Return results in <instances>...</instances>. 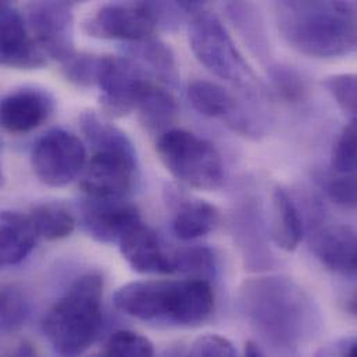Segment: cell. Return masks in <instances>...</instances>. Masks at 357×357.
<instances>
[{
    "label": "cell",
    "instance_id": "23",
    "mask_svg": "<svg viewBox=\"0 0 357 357\" xmlns=\"http://www.w3.org/2000/svg\"><path fill=\"white\" fill-rule=\"evenodd\" d=\"M79 127L91 148L95 152H117L137 156L135 146L124 131L102 120L95 112H84L79 117Z\"/></svg>",
    "mask_w": 357,
    "mask_h": 357
},
{
    "label": "cell",
    "instance_id": "17",
    "mask_svg": "<svg viewBox=\"0 0 357 357\" xmlns=\"http://www.w3.org/2000/svg\"><path fill=\"white\" fill-rule=\"evenodd\" d=\"M312 249L328 270L357 277V232L344 225H316L312 232Z\"/></svg>",
    "mask_w": 357,
    "mask_h": 357
},
{
    "label": "cell",
    "instance_id": "15",
    "mask_svg": "<svg viewBox=\"0 0 357 357\" xmlns=\"http://www.w3.org/2000/svg\"><path fill=\"white\" fill-rule=\"evenodd\" d=\"M188 98L192 107L208 119H221L235 131L245 135H256L257 124L248 116L238 100L221 85L204 79L193 81L188 88Z\"/></svg>",
    "mask_w": 357,
    "mask_h": 357
},
{
    "label": "cell",
    "instance_id": "26",
    "mask_svg": "<svg viewBox=\"0 0 357 357\" xmlns=\"http://www.w3.org/2000/svg\"><path fill=\"white\" fill-rule=\"evenodd\" d=\"M174 273H181L189 278L206 280L215 268L214 253L206 246H192L173 252Z\"/></svg>",
    "mask_w": 357,
    "mask_h": 357
},
{
    "label": "cell",
    "instance_id": "20",
    "mask_svg": "<svg viewBox=\"0 0 357 357\" xmlns=\"http://www.w3.org/2000/svg\"><path fill=\"white\" fill-rule=\"evenodd\" d=\"M38 234L29 215L4 210L0 217V263L15 266L32 252Z\"/></svg>",
    "mask_w": 357,
    "mask_h": 357
},
{
    "label": "cell",
    "instance_id": "28",
    "mask_svg": "<svg viewBox=\"0 0 357 357\" xmlns=\"http://www.w3.org/2000/svg\"><path fill=\"white\" fill-rule=\"evenodd\" d=\"M323 85L348 120L357 123V73L327 77Z\"/></svg>",
    "mask_w": 357,
    "mask_h": 357
},
{
    "label": "cell",
    "instance_id": "31",
    "mask_svg": "<svg viewBox=\"0 0 357 357\" xmlns=\"http://www.w3.org/2000/svg\"><path fill=\"white\" fill-rule=\"evenodd\" d=\"M270 81L275 92L287 102H301L306 95V82L303 77L289 66H275L268 71Z\"/></svg>",
    "mask_w": 357,
    "mask_h": 357
},
{
    "label": "cell",
    "instance_id": "29",
    "mask_svg": "<svg viewBox=\"0 0 357 357\" xmlns=\"http://www.w3.org/2000/svg\"><path fill=\"white\" fill-rule=\"evenodd\" d=\"M105 357H155L153 344L144 335L121 330L114 333L105 349Z\"/></svg>",
    "mask_w": 357,
    "mask_h": 357
},
{
    "label": "cell",
    "instance_id": "7",
    "mask_svg": "<svg viewBox=\"0 0 357 357\" xmlns=\"http://www.w3.org/2000/svg\"><path fill=\"white\" fill-rule=\"evenodd\" d=\"M31 165L42 183L61 188L84 172L86 151L78 137L56 128L36 141L31 153Z\"/></svg>",
    "mask_w": 357,
    "mask_h": 357
},
{
    "label": "cell",
    "instance_id": "16",
    "mask_svg": "<svg viewBox=\"0 0 357 357\" xmlns=\"http://www.w3.org/2000/svg\"><path fill=\"white\" fill-rule=\"evenodd\" d=\"M120 252L130 267L141 274L174 273L173 252H169L158 234L142 221L119 242Z\"/></svg>",
    "mask_w": 357,
    "mask_h": 357
},
{
    "label": "cell",
    "instance_id": "32",
    "mask_svg": "<svg viewBox=\"0 0 357 357\" xmlns=\"http://www.w3.org/2000/svg\"><path fill=\"white\" fill-rule=\"evenodd\" d=\"M1 330L4 333L17 330L26 316V302L20 289L13 285H6L0 296Z\"/></svg>",
    "mask_w": 357,
    "mask_h": 357
},
{
    "label": "cell",
    "instance_id": "8",
    "mask_svg": "<svg viewBox=\"0 0 357 357\" xmlns=\"http://www.w3.org/2000/svg\"><path fill=\"white\" fill-rule=\"evenodd\" d=\"M159 22L152 1L109 3L84 22V31L98 39L138 42L152 38Z\"/></svg>",
    "mask_w": 357,
    "mask_h": 357
},
{
    "label": "cell",
    "instance_id": "27",
    "mask_svg": "<svg viewBox=\"0 0 357 357\" xmlns=\"http://www.w3.org/2000/svg\"><path fill=\"white\" fill-rule=\"evenodd\" d=\"M105 56L91 53H77L73 59L63 64V74L66 79L75 86L89 88L98 85Z\"/></svg>",
    "mask_w": 357,
    "mask_h": 357
},
{
    "label": "cell",
    "instance_id": "11",
    "mask_svg": "<svg viewBox=\"0 0 357 357\" xmlns=\"http://www.w3.org/2000/svg\"><path fill=\"white\" fill-rule=\"evenodd\" d=\"M137 166V156L95 152L84 170L81 189L89 199H124L132 188Z\"/></svg>",
    "mask_w": 357,
    "mask_h": 357
},
{
    "label": "cell",
    "instance_id": "1",
    "mask_svg": "<svg viewBox=\"0 0 357 357\" xmlns=\"http://www.w3.org/2000/svg\"><path fill=\"white\" fill-rule=\"evenodd\" d=\"M238 306L261 335L281 348H298L320 326V312L310 295L280 275L245 281L238 292Z\"/></svg>",
    "mask_w": 357,
    "mask_h": 357
},
{
    "label": "cell",
    "instance_id": "6",
    "mask_svg": "<svg viewBox=\"0 0 357 357\" xmlns=\"http://www.w3.org/2000/svg\"><path fill=\"white\" fill-rule=\"evenodd\" d=\"M189 43L197 60L218 78L239 86H253L256 77L236 49L221 20L203 3L190 15Z\"/></svg>",
    "mask_w": 357,
    "mask_h": 357
},
{
    "label": "cell",
    "instance_id": "36",
    "mask_svg": "<svg viewBox=\"0 0 357 357\" xmlns=\"http://www.w3.org/2000/svg\"><path fill=\"white\" fill-rule=\"evenodd\" d=\"M11 357H39L36 349L33 348L32 344H29L28 341H22L17 349L14 351V355Z\"/></svg>",
    "mask_w": 357,
    "mask_h": 357
},
{
    "label": "cell",
    "instance_id": "37",
    "mask_svg": "<svg viewBox=\"0 0 357 357\" xmlns=\"http://www.w3.org/2000/svg\"><path fill=\"white\" fill-rule=\"evenodd\" d=\"M243 357H266L264 354L261 352V349L252 341H249L246 344V348H245V356Z\"/></svg>",
    "mask_w": 357,
    "mask_h": 357
},
{
    "label": "cell",
    "instance_id": "33",
    "mask_svg": "<svg viewBox=\"0 0 357 357\" xmlns=\"http://www.w3.org/2000/svg\"><path fill=\"white\" fill-rule=\"evenodd\" d=\"M324 190L335 204L357 207V177L355 174H338L324 181Z\"/></svg>",
    "mask_w": 357,
    "mask_h": 357
},
{
    "label": "cell",
    "instance_id": "39",
    "mask_svg": "<svg viewBox=\"0 0 357 357\" xmlns=\"http://www.w3.org/2000/svg\"><path fill=\"white\" fill-rule=\"evenodd\" d=\"M88 357H105V355H91V356Z\"/></svg>",
    "mask_w": 357,
    "mask_h": 357
},
{
    "label": "cell",
    "instance_id": "9",
    "mask_svg": "<svg viewBox=\"0 0 357 357\" xmlns=\"http://www.w3.org/2000/svg\"><path fill=\"white\" fill-rule=\"evenodd\" d=\"M152 78L130 57L105 56L98 81L99 102L103 113L110 119H121L137 110L138 100Z\"/></svg>",
    "mask_w": 357,
    "mask_h": 357
},
{
    "label": "cell",
    "instance_id": "25",
    "mask_svg": "<svg viewBox=\"0 0 357 357\" xmlns=\"http://www.w3.org/2000/svg\"><path fill=\"white\" fill-rule=\"evenodd\" d=\"M227 10L236 24L242 35L250 47L259 54L261 59L267 56V39L263 31V22L256 8L249 3H229L227 4Z\"/></svg>",
    "mask_w": 357,
    "mask_h": 357
},
{
    "label": "cell",
    "instance_id": "5",
    "mask_svg": "<svg viewBox=\"0 0 357 357\" xmlns=\"http://www.w3.org/2000/svg\"><path fill=\"white\" fill-rule=\"evenodd\" d=\"M156 152L169 173L183 185L214 190L224 182V163L218 151L189 131L174 128L162 134Z\"/></svg>",
    "mask_w": 357,
    "mask_h": 357
},
{
    "label": "cell",
    "instance_id": "10",
    "mask_svg": "<svg viewBox=\"0 0 357 357\" xmlns=\"http://www.w3.org/2000/svg\"><path fill=\"white\" fill-rule=\"evenodd\" d=\"M26 20L35 42L46 56L64 64L77 54L73 3L32 1L26 6Z\"/></svg>",
    "mask_w": 357,
    "mask_h": 357
},
{
    "label": "cell",
    "instance_id": "3",
    "mask_svg": "<svg viewBox=\"0 0 357 357\" xmlns=\"http://www.w3.org/2000/svg\"><path fill=\"white\" fill-rule=\"evenodd\" d=\"M116 307L142 321H167L197 326L214 312V291L207 280H152L130 282L119 288Z\"/></svg>",
    "mask_w": 357,
    "mask_h": 357
},
{
    "label": "cell",
    "instance_id": "34",
    "mask_svg": "<svg viewBox=\"0 0 357 357\" xmlns=\"http://www.w3.org/2000/svg\"><path fill=\"white\" fill-rule=\"evenodd\" d=\"M188 357H238V354L227 338L206 334L192 344Z\"/></svg>",
    "mask_w": 357,
    "mask_h": 357
},
{
    "label": "cell",
    "instance_id": "24",
    "mask_svg": "<svg viewBox=\"0 0 357 357\" xmlns=\"http://www.w3.org/2000/svg\"><path fill=\"white\" fill-rule=\"evenodd\" d=\"M38 236L46 241H59L70 236L75 229L74 215L54 203L39 204L29 214Z\"/></svg>",
    "mask_w": 357,
    "mask_h": 357
},
{
    "label": "cell",
    "instance_id": "30",
    "mask_svg": "<svg viewBox=\"0 0 357 357\" xmlns=\"http://www.w3.org/2000/svg\"><path fill=\"white\" fill-rule=\"evenodd\" d=\"M331 166L338 174L357 173V123L349 121L338 135L331 155Z\"/></svg>",
    "mask_w": 357,
    "mask_h": 357
},
{
    "label": "cell",
    "instance_id": "14",
    "mask_svg": "<svg viewBox=\"0 0 357 357\" xmlns=\"http://www.w3.org/2000/svg\"><path fill=\"white\" fill-rule=\"evenodd\" d=\"M82 220L88 234L102 243L120 242L132 227L142 221L138 208L124 199L102 200L89 197L82 206Z\"/></svg>",
    "mask_w": 357,
    "mask_h": 357
},
{
    "label": "cell",
    "instance_id": "35",
    "mask_svg": "<svg viewBox=\"0 0 357 357\" xmlns=\"http://www.w3.org/2000/svg\"><path fill=\"white\" fill-rule=\"evenodd\" d=\"M316 357H357V337H347L321 348Z\"/></svg>",
    "mask_w": 357,
    "mask_h": 357
},
{
    "label": "cell",
    "instance_id": "12",
    "mask_svg": "<svg viewBox=\"0 0 357 357\" xmlns=\"http://www.w3.org/2000/svg\"><path fill=\"white\" fill-rule=\"evenodd\" d=\"M1 50L0 61L6 67L33 70L46 64V54L28 33L21 11L11 3L0 4Z\"/></svg>",
    "mask_w": 357,
    "mask_h": 357
},
{
    "label": "cell",
    "instance_id": "19",
    "mask_svg": "<svg viewBox=\"0 0 357 357\" xmlns=\"http://www.w3.org/2000/svg\"><path fill=\"white\" fill-rule=\"evenodd\" d=\"M126 52L130 59L138 63L158 84L169 88L178 85L179 71L176 54L166 42L152 36L127 43Z\"/></svg>",
    "mask_w": 357,
    "mask_h": 357
},
{
    "label": "cell",
    "instance_id": "38",
    "mask_svg": "<svg viewBox=\"0 0 357 357\" xmlns=\"http://www.w3.org/2000/svg\"><path fill=\"white\" fill-rule=\"evenodd\" d=\"M345 307H347V310H348L351 314L357 316V292L356 294H354V295H351V296L347 299Z\"/></svg>",
    "mask_w": 357,
    "mask_h": 357
},
{
    "label": "cell",
    "instance_id": "13",
    "mask_svg": "<svg viewBox=\"0 0 357 357\" xmlns=\"http://www.w3.org/2000/svg\"><path fill=\"white\" fill-rule=\"evenodd\" d=\"M54 100L45 89L25 86L1 99L0 119L4 131L21 135L40 127L53 113Z\"/></svg>",
    "mask_w": 357,
    "mask_h": 357
},
{
    "label": "cell",
    "instance_id": "2",
    "mask_svg": "<svg viewBox=\"0 0 357 357\" xmlns=\"http://www.w3.org/2000/svg\"><path fill=\"white\" fill-rule=\"evenodd\" d=\"M285 40L310 57H340L357 50V4L348 1L277 3Z\"/></svg>",
    "mask_w": 357,
    "mask_h": 357
},
{
    "label": "cell",
    "instance_id": "18",
    "mask_svg": "<svg viewBox=\"0 0 357 357\" xmlns=\"http://www.w3.org/2000/svg\"><path fill=\"white\" fill-rule=\"evenodd\" d=\"M166 200L174 214L173 231L182 241L204 236L214 231L220 222V211L214 204L189 197L178 188L167 186Z\"/></svg>",
    "mask_w": 357,
    "mask_h": 357
},
{
    "label": "cell",
    "instance_id": "4",
    "mask_svg": "<svg viewBox=\"0 0 357 357\" xmlns=\"http://www.w3.org/2000/svg\"><path fill=\"white\" fill-rule=\"evenodd\" d=\"M103 278L96 273L78 277L46 312L42 330L47 341L63 357L82 355L102 328Z\"/></svg>",
    "mask_w": 357,
    "mask_h": 357
},
{
    "label": "cell",
    "instance_id": "21",
    "mask_svg": "<svg viewBox=\"0 0 357 357\" xmlns=\"http://www.w3.org/2000/svg\"><path fill=\"white\" fill-rule=\"evenodd\" d=\"M271 238L274 243L285 250H295L303 238V218L289 193L277 188L271 196Z\"/></svg>",
    "mask_w": 357,
    "mask_h": 357
},
{
    "label": "cell",
    "instance_id": "22",
    "mask_svg": "<svg viewBox=\"0 0 357 357\" xmlns=\"http://www.w3.org/2000/svg\"><path fill=\"white\" fill-rule=\"evenodd\" d=\"M139 121L149 132H167L176 121L178 105L173 93L153 79L146 84L137 105Z\"/></svg>",
    "mask_w": 357,
    "mask_h": 357
}]
</instances>
